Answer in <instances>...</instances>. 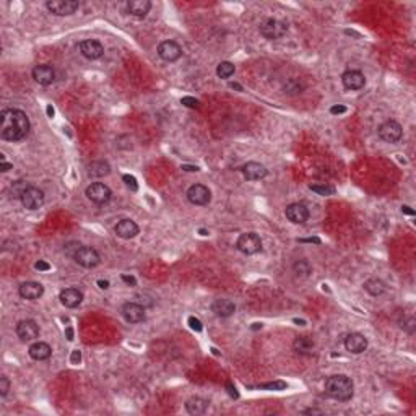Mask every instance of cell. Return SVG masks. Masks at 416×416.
Wrapping results in <instances>:
<instances>
[{
    "label": "cell",
    "mask_w": 416,
    "mask_h": 416,
    "mask_svg": "<svg viewBox=\"0 0 416 416\" xmlns=\"http://www.w3.org/2000/svg\"><path fill=\"white\" fill-rule=\"evenodd\" d=\"M30 132V119L20 109H4L0 112V136L6 142H20Z\"/></svg>",
    "instance_id": "obj_1"
},
{
    "label": "cell",
    "mask_w": 416,
    "mask_h": 416,
    "mask_svg": "<svg viewBox=\"0 0 416 416\" xmlns=\"http://www.w3.org/2000/svg\"><path fill=\"white\" fill-rule=\"evenodd\" d=\"M325 394L334 400L348 402L353 398V395H354L353 380L344 374L330 376L328 379L325 380Z\"/></svg>",
    "instance_id": "obj_2"
},
{
    "label": "cell",
    "mask_w": 416,
    "mask_h": 416,
    "mask_svg": "<svg viewBox=\"0 0 416 416\" xmlns=\"http://www.w3.org/2000/svg\"><path fill=\"white\" fill-rule=\"evenodd\" d=\"M258 31L265 39L275 41V39L283 38L288 32V24L284 22H280L276 18H265L258 24Z\"/></svg>",
    "instance_id": "obj_3"
},
{
    "label": "cell",
    "mask_w": 416,
    "mask_h": 416,
    "mask_svg": "<svg viewBox=\"0 0 416 416\" xmlns=\"http://www.w3.org/2000/svg\"><path fill=\"white\" fill-rule=\"evenodd\" d=\"M236 247L239 252L246 254V256H254L262 250V239L257 232H244L238 238Z\"/></svg>",
    "instance_id": "obj_4"
},
{
    "label": "cell",
    "mask_w": 416,
    "mask_h": 416,
    "mask_svg": "<svg viewBox=\"0 0 416 416\" xmlns=\"http://www.w3.org/2000/svg\"><path fill=\"white\" fill-rule=\"evenodd\" d=\"M84 194H86V197L96 205H106L110 200V197H112L110 188L106 184H102V182H93V184H90L86 187V190H84Z\"/></svg>",
    "instance_id": "obj_5"
},
{
    "label": "cell",
    "mask_w": 416,
    "mask_h": 416,
    "mask_svg": "<svg viewBox=\"0 0 416 416\" xmlns=\"http://www.w3.org/2000/svg\"><path fill=\"white\" fill-rule=\"evenodd\" d=\"M46 8L57 16H68L80 8V2H76V0H49V2H46Z\"/></svg>",
    "instance_id": "obj_6"
},
{
    "label": "cell",
    "mask_w": 416,
    "mask_h": 416,
    "mask_svg": "<svg viewBox=\"0 0 416 416\" xmlns=\"http://www.w3.org/2000/svg\"><path fill=\"white\" fill-rule=\"evenodd\" d=\"M20 202H22V205L24 208H28V210H38V208H41L44 205V192L41 188L30 186L22 194Z\"/></svg>",
    "instance_id": "obj_7"
},
{
    "label": "cell",
    "mask_w": 416,
    "mask_h": 416,
    "mask_svg": "<svg viewBox=\"0 0 416 416\" xmlns=\"http://www.w3.org/2000/svg\"><path fill=\"white\" fill-rule=\"evenodd\" d=\"M74 260L78 265H82L83 268H94V266L101 264L100 254H98L93 247H86V246H83L82 249L75 254Z\"/></svg>",
    "instance_id": "obj_8"
},
{
    "label": "cell",
    "mask_w": 416,
    "mask_h": 416,
    "mask_svg": "<svg viewBox=\"0 0 416 416\" xmlns=\"http://www.w3.org/2000/svg\"><path fill=\"white\" fill-rule=\"evenodd\" d=\"M187 200L190 202L192 205L204 206V205L210 204L212 192H210V188L204 184H194L188 187V190H187Z\"/></svg>",
    "instance_id": "obj_9"
},
{
    "label": "cell",
    "mask_w": 416,
    "mask_h": 416,
    "mask_svg": "<svg viewBox=\"0 0 416 416\" xmlns=\"http://www.w3.org/2000/svg\"><path fill=\"white\" fill-rule=\"evenodd\" d=\"M377 134H379L380 140L387 142V143H396L403 135L402 126L395 120H386L382 126L377 128Z\"/></svg>",
    "instance_id": "obj_10"
},
{
    "label": "cell",
    "mask_w": 416,
    "mask_h": 416,
    "mask_svg": "<svg viewBox=\"0 0 416 416\" xmlns=\"http://www.w3.org/2000/svg\"><path fill=\"white\" fill-rule=\"evenodd\" d=\"M16 335L23 343H30L34 342L39 336V325L31 320V318H26V320L18 322L16 325Z\"/></svg>",
    "instance_id": "obj_11"
},
{
    "label": "cell",
    "mask_w": 416,
    "mask_h": 416,
    "mask_svg": "<svg viewBox=\"0 0 416 416\" xmlns=\"http://www.w3.org/2000/svg\"><path fill=\"white\" fill-rule=\"evenodd\" d=\"M158 56L162 58L164 62H176V60H179L180 56H182V49H180V46L176 42V41H162L160 42L158 46Z\"/></svg>",
    "instance_id": "obj_12"
},
{
    "label": "cell",
    "mask_w": 416,
    "mask_h": 416,
    "mask_svg": "<svg viewBox=\"0 0 416 416\" xmlns=\"http://www.w3.org/2000/svg\"><path fill=\"white\" fill-rule=\"evenodd\" d=\"M286 218L294 224H302L309 218V208L306 206L302 202H296V204H290L284 210Z\"/></svg>",
    "instance_id": "obj_13"
},
{
    "label": "cell",
    "mask_w": 416,
    "mask_h": 416,
    "mask_svg": "<svg viewBox=\"0 0 416 416\" xmlns=\"http://www.w3.org/2000/svg\"><path fill=\"white\" fill-rule=\"evenodd\" d=\"M120 314L128 324H140L145 320V308L138 302H126L122 306Z\"/></svg>",
    "instance_id": "obj_14"
},
{
    "label": "cell",
    "mask_w": 416,
    "mask_h": 416,
    "mask_svg": "<svg viewBox=\"0 0 416 416\" xmlns=\"http://www.w3.org/2000/svg\"><path fill=\"white\" fill-rule=\"evenodd\" d=\"M78 49H80L82 56L86 57L88 60H96V58L102 57L104 54V46L96 41V39H84L80 44H78Z\"/></svg>",
    "instance_id": "obj_15"
},
{
    "label": "cell",
    "mask_w": 416,
    "mask_h": 416,
    "mask_svg": "<svg viewBox=\"0 0 416 416\" xmlns=\"http://www.w3.org/2000/svg\"><path fill=\"white\" fill-rule=\"evenodd\" d=\"M342 83L346 90L358 91L362 90L366 84V76H364L360 70H348L342 75Z\"/></svg>",
    "instance_id": "obj_16"
},
{
    "label": "cell",
    "mask_w": 416,
    "mask_h": 416,
    "mask_svg": "<svg viewBox=\"0 0 416 416\" xmlns=\"http://www.w3.org/2000/svg\"><path fill=\"white\" fill-rule=\"evenodd\" d=\"M344 348H346V351H350V353L360 354L362 351H366V348H368V338L362 334H358V332L350 334V335H346V338H344Z\"/></svg>",
    "instance_id": "obj_17"
},
{
    "label": "cell",
    "mask_w": 416,
    "mask_h": 416,
    "mask_svg": "<svg viewBox=\"0 0 416 416\" xmlns=\"http://www.w3.org/2000/svg\"><path fill=\"white\" fill-rule=\"evenodd\" d=\"M58 299H60L62 306L68 309H75L78 306L82 304L83 301V292L78 290V288H65L60 291V294H58Z\"/></svg>",
    "instance_id": "obj_18"
},
{
    "label": "cell",
    "mask_w": 416,
    "mask_h": 416,
    "mask_svg": "<svg viewBox=\"0 0 416 416\" xmlns=\"http://www.w3.org/2000/svg\"><path fill=\"white\" fill-rule=\"evenodd\" d=\"M18 294L23 299H28V301H34V299H39L44 294V286L38 282H26L20 284Z\"/></svg>",
    "instance_id": "obj_19"
},
{
    "label": "cell",
    "mask_w": 416,
    "mask_h": 416,
    "mask_svg": "<svg viewBox=\"0 0 416 416\" xmlns=\"http://www.w3.org/2000/svg\"><path fill=\"white\" fill-rule=\"evenodd\" d=\"M32 78H34V82L42 84V86H48L52 82H54L56 78V72L54 68L50 67L48 64H42V65H36L34 68H32Z\"/></svg>",
    "instance_id": "obj_20"
},
{
    "label": "cell",
    "mask_w": 416,
    "mask_h": 416,
    "mask_svg": "<svg viewBox=\"0 0 416 416\" xmlns=\"http://www.w3.org/2000/svg\"><path fill=\"white\" fill-rule=\"evenodd\" d=\"M240 171H242L244 178H246L247 180H260V179L266 178V174H268V171H266V168H265L264 164H260V162H256V161L246 162Z\"/></svg>",
    "instance_id": "obj_21"
},
{
    "label": "cell",
    "mask_w": 416,
    "mask_h": 416,
    "mask_svg": "<svg viewBox=\"0 0 416 416\" xmlns=\"http://www.w3.org/2000/svg\"><path fill=\"white\" fill-rule=\"evenodd\" d=\"M114 231H116L117 236L122 238V239H132V238L136 236V234H138L140 230H138V226H136L135 221L128 220V218H124L120 221H117Z\"/></svg>",
    "instance_id": "obj_22"
},
{
    "label": "cell",
    "mask_w": 416,
    "mask_h": 416,
    "mask_svg": "<svg viewBox=\"0 0 416 416\" xmlns=\"http://www.w3.org/2000/svg\"><path fill=\"white\" fill-rule=\"evenodd\" d=\"M212 312L218 317H231L236 312V306L231 299H214L212 302Z\"/></svg>",
    "instance_id": "obj_23"
},
{
    "label": "cell",
    "mask_w": 416,
    "mask_h": 416,
    "mask_svg": "<svg viewBox=\"0 0 416 416\" xmlns=\"http://www.w3.org/2000/svg\"><path fill=\"white\" fill-rule=\"evenodd\" d=\"M28 353H30V356L34 361H46V360H49V358H50L52 348L49 346L48 343H44V342H34L30 346Z\"/></svg>",
    "instance_id": "obj_24"
},
{
    "label": "cell",
    "mask_w": 416,
    "mask_h": 416,
    "mask_svg": "<svg viewBox=\"0 0 416 416\" xmlns=\"http://www.w3.org/2000/svg\"><path fill=\"white\" fill-rule=\"evenodd\" d=\"M150 8H152V2L150 0H130L127 4V12L135 18H145L148 15Z\"/></svg>",
    "instance_id": "obj_25"
},
{
    "label": "cell",
    "mask_w": 416,
    "mask_h": 416,
    "mask_svg": "<svg viewBox=\"0 0 416 416\" xmlns=\"http://www.w3.org/2000/svg\"><path fill=\"white\" fill-rule=\"evenodd\" d=\"M88 176L90 178H104L110 172V164L108 161L98 160V161H91L88 164Z\"/></svg>",
    "instance_id": "obj_26"
},
{
    "label": "cell",
    "mask_w": 416,
    "mask_h": 416,
    "mask_svg": "<svg viewBox=\"0 0 416 416\" xmlns=\"http://www.w3.org/2000/svg\"><path fill=\"white\" fill-rule=\"evenodd\" d=\"M208 408V402L200 398V396H192L186 402V410L190 414H204Z\"/></svg>",
    "instance_id": "obj_27"
},
{
    "label": "cell",
    "mask_w": 416,
    "mask_h": 416,
    "mask_svg": "<svg viewBox=\"0 0 416 416\" xmlns=\"http://www.w3.org/2000/svg\"><path fill=\"white\" fill-rule=\"evenodd\" d=\"M364 290H366L370 296L377 298V296H382L384 292H386L387 286L379 278H369L368 282H364Z\"/></svg>",
    "instance_id": "obj_28"
},
{
    "label": "cell",
    "mask_w": 416,
    "mask_h": 416,
    "mask_svg": "<svg viewBox=\"0 0 416 416\" xmlns=\"http://www.w3.org/2000/svg\"><path fill=\"white\" fill-rule=\"evenodd\" d=\"M314 340L310 336H298L294 343H292V348H294L296 353L299 354H309L312 348H314Z\"/></svg>",
    "instance_id": "obj_29"
},
{
    "label": "cell",
    "mask_w": 416,
    "mask_h": 416,
    "mask_svg": "<svg viewBox=\"0 0 416 416\" xmlns=\"http://www.w3.org/2000/svg\"><path fill=\"white\" fill-rule=\"evenodd\" d=\"M234 72H236V67L231 62H220L216 67V75L220 78H223V80H228L230 76H232Z\"/></svg>",
    "instance_id": "obj_30"
},
{
    "label": "cell",
    "mask_w": 416,
    "mask_h": 416,
    "mask_svg": "<svg viewBox=\"0 0 416 416\" xmlns=\"http://www.w3.org/2000/svg\"><path fill=\"white\" fill-rule=\"evenodd\" d=\"M310 190H314L318 195H324V197H328V195L335 194V187L332 186H324V184H310L309 186Z\"/></svg>",
    "instance_id": "obj_31"
},
{
    "label": "cell",
    "mask_w": 416,
    "mask_h": 416,
    "mask_svg": "<svg viewBox=\"0 0 416 416\" xmlns=\"http://www.w3.org/2000/svg\"><path fill=\"white\" fill-rule=\"evenodd\" d=\"M292 268H294V273H298L301 276H308L310 273V265L308 260H298Z\"/></svg>",
    "instance_id": "obj_32"
},
{
    "label": "cell",
    "mask_w": 416,
    "mask_h": 416,
    "mask_svg": "<svg viewBox=\"0 0 416 416\" xmlns=\"http://www.w3.org/2000/svg\"><path fill=\"white\" fill-rule=\"evenodd\" d=\"M28 187H30V186L26 184L24 180H15V182L12 184V194H13L12 197L20 198V197H22V194H23Z\"/></svg>",
    "instance_id": "obj_33"
},
{
    "label": "cell",
    "mask_w": 416,
    "mask_h": 416,
    "mask_svg": "<svg viewBox=\"0 0 416 416\" xmlns=\"http://www.w3.org/2000/svg\"><path fill=\"white\" fill-rule=\"evenodd\" d=\"M82 247H83V246H82L80 242H78V240H70V242H67V244L64 246V252H65V256H68V257L74 258L75 254H76L78 250H80Z\"/></svg>",
    "instance_id": "obj_34"
},
{
    "label": "cell",
    "mask_w": 416,
    "mask_h": 416,
    "mask_svg": "<svg viewBox=\"0 0 416 416\" xmlns=\"http://www.w3.org/2000/svg\"><path fill=\"white\" fill-rule=\"evenodd\" d=\"M302 86L299 84L298 80H290L288 83L284 84V93H290V94H298L301 93Z\"/></svg>",
    "instance_id": "obj_35"
},
{
    "label": "cell",
    "mask_w": 416,
    "mask_h": 416,
    "mask_svg": "<svg viewBox=\"0 0 416 416\" xmlns=\"http://www.w3.org/2000/svg\"><path fill=\"white\" fill-rule=\"evenodd\" d=\"M122 180H124V184H126L130 190L132 192H136L138 190V182H136V179L134 178V176H130V174H124L122 176Z\"/></svg>",
    "instance_id": "obj_36"
},
{
    "label": "cell",
    "mask_w": 416,
    "mask_h": 416,
    "mask_svg": "<svg viewBox=\"0 0 416 416\" xmlns=\"http://www.w3.org/2000/svg\"><path fill=\"white\" fill-rule=\"evenodd\" d=\"M180 102L184 104V106H187V108H192V109H198L200 108V102L195 100V98H192V96H184L180 100Z\"/></svg>",
    "instance_id": "obj_37"
},
{
    "label": "cell",
    "mask_w": 416,
    "mask_h": 416,
    "mask_svg": "<svg viewBox=\"0 0 416 416\" xmlns=\"http://www.w3.org/2000/svg\"><path fill=\"white\" fill-rule=\"evenodd\" d=\"M260 388H270V390H283L286 388V382L276 380V382H270V384H262Z\"/></svg>",
    "instance_id": "obj_38"
},
{
    "label": "cell",
    "mask_w": 416,
    "mask_h": 416,
    "mask_svg": "<svg viewBox=\"0 0 416 416\" xmlns=\"http://www.w3.org/2000/svg\"><path fill=\"white\" fill-rule=\"evenodd\" d=\"M8 390H10V380H8V377L2 376V377H0V395L5 396L6 394H8Z\"/></svg>",
    "instance_id": "obj_39"
},
{
    "label": "cell",
    "mask_w": 416,
    "mask_h": 416,
    "mask_svg": "<svg viewBox=\"0 0 416 416\" xmlns=\"http://www.w3.org/2000/svg\"><path fill=\"white\" fill-rule=\"evenodd\" d=\"M187 322H188V325H190V328L195 330V332H202V328H204V325H202V322L198 320L197 317H194V316L188 317Z\"/></svg>",
    "instance_id": "obj_40"
},
{
    "label": "cell",
    "mask_w": 416,
    "mask_h": 416,
    "mask_svg": "<svg viewBox=\"0 0 416 416\" xmlns=\"http://www.w3.org/2000/svg\"><path fill=\"white\" fill-rule=\"evenodd\" d=\"M402 328H405L408 334H413V332H414V318L413 317H408L406 322L403 320L402 322Z\"/></svg>",
    "instance_id": "obj_41"
},
{
    "label": "cell",
    "mask_w": 416,
    "mask_h": 416,
    "mask_svg": "<svg viewBox=\"0 0 416 416\" xmlns=\"http://www.w3.org/2000/svg\"><path fill=\"white\" fill-rule=\"evenodd\" d=\"M34 268L39 272H48V270H50V265L48 262H44V260H39V262L34 264Z\"/></svg>",
    "instance_id": "obj_42"
},
{
    "label": "cell",
    "mask_w": 416,
    "mask_h": 416,
    "mask_svg": "<svg viewBox=\"0 0 416 416\" xmlns=\"http://www.w3.org/2000/svg\"><path fill=\"white\" fill-rule=\"evenodd\" d=\"M330 112H332V114H344V112H346V106H343V104H338V106H332V108H330Z\"/></svg>",
    "instance_id": "obj_43"
},
{
    "label": "cell",
    "mask_w": 416,
    "mask_h": 416,
    "mask_svg": "<svg viewBox=\"0 0 416 416\" xmlns=\"http://www.w3.org/2000/svg\"><path fill=\"white\" fill-rule=\"evenodd\" d=\"M70 361H72V364H78L82 361V353L78 350H74L72 351V356H70Z\"/></svg>",
    "instance_id": "obj_44"
},
{
    "label": "cell",
    "mask_w": 416,
    "mask_h": 416,
    "mask_svg": "<svg viewBox=\"0 0 416 416\" xmlns=\"http://www.w3.org/2000/svg\"><path fill=\"white\" fill-rule=\"evenodd\" d=\"M122 282L127 283L128 286H135L136 284V280L134 276H128V275H122Z\"/></svg>",
    "instance_id": "obj_45"
},
{
    "label": "cell",
    "mask_w": 416,
    "mask_h": 416,
    "mask_svg": "<svg viewBox=\"0 0 416 416\" xmlns=\"http://www.w3.org/2000/svg\"><path fill=\"white\" fill-rule=\"evenodd\" d=\"M299 242H314V244H320V239H318V238H308V239H299Z\"/></svg>",
    "instance_id": "obj_46"
},
{
    "label": "cell",
    "mask_w": 416,
    "mask_h": 416,
    "mask_svg": "<svg viewBox=\"0 0 416 416\" xmlns=\"http://www.w3.org/2000/svg\"><path fill=\"white\" fill-rule=\"evenodd\" d=\"M98 286H100L101 290H108L109 288V282H108V280H98Z\"/></svg>",
    "instance_id": "obj_47"
},
{
    "label": "cell",
    "mask_w": 416,
    "mask_h": 416,
    "mask_svg": "<svg viewBox=\"0 0 416 416\" xmlns=\"http://www.w3.org/2000/svg\"><path fill=\"white\" fill-rule=\"evenodd\" d=\"M8 169H12V164H10V162H5V161L0 162V171H2V172H6V171H8Z\"/></svg>",
    "instance_id": "obj_48"
},
{
    "label": "cell",
    "mask_w": 416,
    "mask_h": 416,
    "mask_svg": "<svg viewBox=\"0 0 416 416\" xmlns=\"http://www.w3.org/2000/svg\"><path fill=\"white\" fill-rule=\"evenodd\" d=\"M228 392H230V395H231V396H234V398H236V396H238L236 387H232L231 384H228Z\"/></svg>",
    "instance_id": "obj_49"
},
{
    "label": "cell",
    "mask_w": 416,
    "mask_h": 416,
    "mask_svg": "<svg viewBox=\"0 0 416 416\" xmlns=\"http://www.w3.org/2000/svg\"><path fill=\"white\" fill-rule=\"evenodd\" d=\"M402 212L406 213V214H412V216L414 214V210H412V208H410L408 205H403V206H402Z\"/></svg>",
    "instance_id": "obj_50"
},
{
    "label": "cell",
    "mask_w": 416,
    "mask_h": 416,
    "mask_svg": "<svg viewBox=\"0 0 416 416\" xmlns=\"http://www.w3.org/2000/svg\"><path fill=\"white\" fill-rule=\"evenodd\" d=\"M65 334H67V340L68 342L74 340V330H72V327H68L67 330H65Z\"/></svg>",
    "instance_id": "obj_51"
},
{
    "label": "cell",
    "mask_w": 416,
    "mask_h": 416,
    "mask_svg": "<svg viewBox=\"0 0 416 416\" xmlns=\"http://www.w3.org/2000/svg\"><path fill=\"white\" fill-rule=\"evenodd\" d=\"M182 169H184V171H192V172H194V171H198L197 166H187V164L182 166Z\"/></svg>",
    "instance_id": "obj_52"
},
{
    "label": "cell",
    "mask_w": 416,
    "mask_h": 416,
    "mask_svg": "<svg viewBox=\"0 0 416 416\" xmlns=\"http://www.w3.org/2000/svg\"><path fill=\"white\" fill-rule=\"evenodd\" d=\"M230 86H231L232 90H238V91H242V86H240V84H238V83H230Z\"/></svg>",
    "instance_id": "obj_53"
},
{
    "label": "cell",
    "mask_w": 416,
    "mask_h": 416,
    "mask_svg": "<svg viewBox=\"0 0 416 416\" xmlns=\"http://www.w3.org/2000/svg\"><path fill=\"white\" fill-rule=\"evenodd\" d=\"M48 116H49V117L54 116V109H52V106H48Z\"/></svg>",
    "instance_id": "obj_54"
},
{
    "label": "cell",
    "mask_w": 416,
    "mask_h": 416,
    "mask_svg": "<svg viewBox=\"0 0 416 416\" xmlns=\"http://www.w3.org/2000/svg\"><path fill=\"white\" fill-rule=\"evenodd\" d=\"M304 413H322V412H320V410H312L310 408V410H306Z\"/></svg>",
    "instance_id": "obj_55"
},
{
    "label": "cell",
    "mask_w": 416,
    "mask_h": 416,
    "mask_svg": "<svg viewBox=\"0 0 416 416\" xmlns=\"http://www.w3.org/2000/svg\"><path fill=\"white\" fill-rule=\"evenodd\" d=\"M254 330H257V328H262V324H254Z\"/></svg>",
    "instance_id": "obj_56"
},
{
    "label": "cell",
    "mask_w": 416,
    "mask_h": 416,
    "mask_svg": "<svg viewBox=\"0 0 416 416\" xmlns=\"http://www.w3.org/2000/svg\"><path fill=\"white\" fill-rule=\"evenodd\" d=\"M200 234H202V236H206V234H208V232H206L205 230H200Z\"/></svg>",
    "instance_id": "obj_57"
}]
</instances>
